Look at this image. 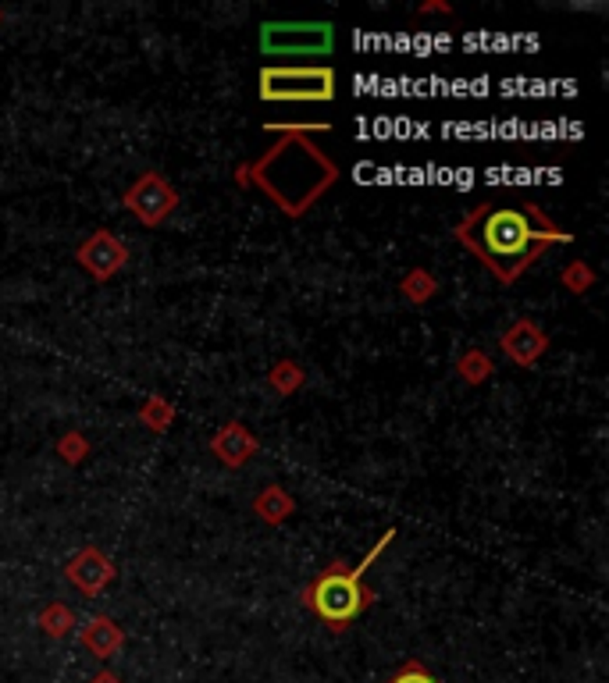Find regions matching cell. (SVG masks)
Listing matches in <instances>:
<instances>
[{"mask_svg":"<svg viewBox=\"0 0 609 683\" xmlns=\"http://www.w3.org/2000/svg\"><path fill=\"white\" fill-rule=\"evenodd\" d=\"M253 512H257L268 527H278V523H286V520L296 512V498L282 488V485H268V488L253 498Z\"/></svg>","mask_w":609,"mask_h":683,"instance_id":"cell-12","label":"cell"},{"mask_svg":"<svg viewBox=\"0 0 609 683\" xmlns=\"http://www.w3.org/2000/svg\"><path fill=\"white\" fill-rule=\"evenodd\" d=\"M499 349L507 353L509 363L516 367H534L545 349H549V335L531 320V317H516L507 331L499 335Z\"/></svg>","mask_w":609,"mask_h":683,"instance_id":"cell-9","label":"cell"},{"mask_svg":"<svg viewBox=\"0 0 609 683\" xmlns=\"http://www.w3.org/2000/svg\"><path fill=\"white\" fill-rule=\"evenodd\" d=\"M121 206L132 210L139 217V224L146 228H161L175 206H179V193L172 189V182L161 171H143L125 193H121Z\"/></svg>","mask_w":609,"mask_h":683,"instance_id":"cell-6","label":"cell"},{"mask_svg":"<svg viewBox=\"0 0 609 683\" xmlns=\"http://www.w3.org/2000/svg\"><path fill=\"white\" fill-rule=\"evenodd\" d=\"M75 264H79L90 278L110 282V278L128 264V242H121V239H118L114 232H107V228H97L90 239L79 242Z\"/></svg>","mask_w":609,"mask_h":683,"instance_id":"cell-7","label":"cell"},{"mask_svg":"<svg viewBox=\"0 0 609 683\" xmlns=\"http://www.w3.org/2000/svg\"><path fill=\"white\" fill-rule=\"evenodd\" d=\"M385 683H442V680H435L431 673H428V666L424 662H417V659H410V662H403L393 677Z\"/></svg>","mask_w":609,"mask_h":683,"instance_id":"cell-20","label":"cell"},{"mask_svg":"<svg viewBox=\"0 0 609 683\" xmlns=\"http://www.w3.org/2000/svg\"><path fill=\"white\" fill-rule=\"evenodd\" d=\"M139 420H143L150 431H168L172 420H175V406H172L164 395H150V398L139 406Z\"/></svg>","mask_w":609,"mask_h":683,"instance_id":"cell-16","label":"cell"},{"mask_svg":"<svg viewBox=\"0 0 609 683\" xmlns=\"http://www.w3.org/2000/svg\"><path fill=\"white\" fill-rule=\"evenodd\" d=\"M456 371H460V378H463L467 385H485L496 367H492V360H489L481 349H467V353L456 360Z\"/></svg>","mask_w":609,"mask_h":683,"instance_id":"cell-15","label":"cell"},{"mask_svg":"<svg viewBox=\"0 0 609 683\" xmlns=\"http://www.w3.org/2000/svg\"><path fill=\"white\" fill-rule=\"evenodd\" d=\"M260 100L328 103V100H335V68H328V65H268V68H260Z\"/></svg>","mask_w":609,"mask_h":683,"instance_id":"cell-4","label":"cell"},{"mask_svg":"<svg viewBox=\"0 0 609 683\" xmlns=\"http://www.w3.org/2000/svg\"><path fill=\"white\" fill-rule=\"evenodd\" d=\"M79 641H83V648H86L90 655L114 659V655L121 652V644H125V630H121L110 616H93V619H86V626L79 630Z\"/></svg>","mask_w":609,"mask_h":683,"instance_id":"cell-11","label":"cell"},{"mask_svg":"<svg viewBox=\"0 0 609 683\" xmlns=\"http://www.w3.org/2000/svg\"><path fill=\"white\" fill-rule=\"evenodd\" d=\"M40 630L47 634V637H68L72 630H75V612L65 605V601H50V605H43L40 609Z\"/></svg>","mask_w":609,"mask_h":683,"instance_id":"cell-13","label":"cell"},{"mask_svg":"<svg viewBox=\"0 0 609 683\" xmlns=\"http://www.w3.org/2000/svg\"><path fill=\"white\" fill-rule=\"evenodd\" d=\"M57 452H61L65 463H83V460L90 456V442H86L83 431H68V434L57 442Z\"/></svg>","mask_w":609,"mask_h":683,"instance_id":"cell-19","label":"cell"},{"mask_svg":"<svg viewBox=\"0 0 609 683\" xmlns=\"http://www.w3.org/2000/svg\"><path fill=\"white\" fill-rule=\"evenodd\" d=\"M86 683H125L118 673H110V670H103V673H97V677H90Z\"/></svg>","mask_w":609,"mask_h":683,"instance_id":"cell-21","label":"cell"},{"mask_svg":"<svg viewBox=\"0 0 609 683\" xmlns=\"http://www.w3.org/2000/svg\"><path fill=\"white\" fill-rule=\"evenodd\" d=\"M560 282L570 289V293H588L592 285H596V271L585 264V260H574V264H567L563 271H560Z\"/></svg>","mask_w":609,"mask_h":683,"instance_id":"cell-18","label":"cell"},{"mask_svg":"<svg viewBox=\"0 0 609 683\" xmlns=\"http://www.w3.org/2000/svg\"><path fill=\"white\" fill-rule=\"evenodd\" d=\"M321 128L328 132V125H268V132H278L282 139L246 164V182L268 193V199L289 217H304L339 182V164L310 139V132Z\"/></svg>","mask_w":609,"mask_h":683,"instance_id":"cell-2","label":"cell"},{"mask_svg":"<svg viewBox=\"0 0 609 683\" xmlns=\"http://www.w3.org/2000/svg\"><path fill=\"white\" fill-rule=\"evenodd\" d=\"M306 381V371L304 363H296V360H278L271 371H268V385L278 391V395H296V391L304 389Z\"/></svg>","mask_w":609,"mask_h":683,"instance_id":"cell-14","label":"cell"},{"mask_svg":"<svg viewBox=\"0 0 609 683\" xmlns=\"http://www.w3.org/2000/svg\"><path fill=\"white\" fill-rule=\"evenodd\" d=\"M453 239L478 257L481 267L496 275L499 285H513L531 271L552 246H567L574 235L560 228L534 203H481L456 228Z\"/></svg>","mask_w":609,"mask_h":683,"instance_id":"cell-1","label":"cell"},{"mask_svg":"<svg viewBox=\"0 0 609 683\" xmlns=\"http://www.w3.org/2000/svg\"><path fill=\"white\" fill-rule=\"evenodd\" d=\"M400 289H403V295L410 299V302H417V306H420V302H428L431 295L438 293V282H435V278H431L424 267H413L410 275H403Z\"/></svg>","mask_w":609,"mask_h":683,"instance_id":"cell-17","label":"cell"},{"mask_svg":"<svg viewBox=\"0 0 609 683\" xmlns=\"http://www.w3.org/2000/svg\"><path fill=\"white\" fill-rule=\"evenodd\" d=\"M65 577L79 587L86 598H97L101 591H107V587L114 584L118 570H114V563H110V556H107L103 548L86 545V548H79V552L65 563Z\"/></svg>","mask_w":609,"mask_h":683,"instance_id":"cell-8","label":"cell"},{"mask_svg":"<svg viewBox=\"0 0 609 683\" xmlns=\"http://www.w3.org/2000/svg\"><path fill=\"white\" fill-rule=\"evenodd\" d=\"M210 452L217 456L221 467L239 470V467H246V463L260 452V442H257V434H253L246 424L228 420V424H221V431L210 438Z\"/></svg>","mask_w":609,"mask_h":683,"instance_id":"cell-10","label":"cell"},{"mask_svg":"<svg viewBox=\"0 0 609 683\" xmlns=\"http://www.w3.org/2000/svg\"><path fill=\"white\" fill-rule=\"evenodd\" d=\"M0 22H4V11H0Z\"/></svg>","mask_w":609,"mask_h":683,"instance_id":"cell-22","label":"cell"},{"mask_svg":"<svg viewBox=\"0 0 609 683\" xmlns=\"http://www.w3.org/2000/svg\"><path fill=\"white\" fill-rule=\"evenodd\" d=\"M393 538H396V530H385L382 534V541L357 563V566H346V563H331L328 570H321L310 584L304 587V594H300V601H304L306 609L328 626V630H335V634H342V630H349L371 605H375V591L367 587V570L375 566V559L393 545Z\"/></svg>","mask_w":609,"mask_h":683,"instance_id":"cell-3","label":"cell"},{"mask_svg":"<svg viewBox=\"0 0 609 683\" xmlns=\"http://www.w3.org/2000/svg\"><path fill=\"white\" fill-rule=\"evenodd\" d=\"M335 47L331 22H264L260 50L271 57H328Z\"/></svg>","mask_w":609,"mask_h":683,"instance_id":"cell-5","label":"cell"}]
</instances>
